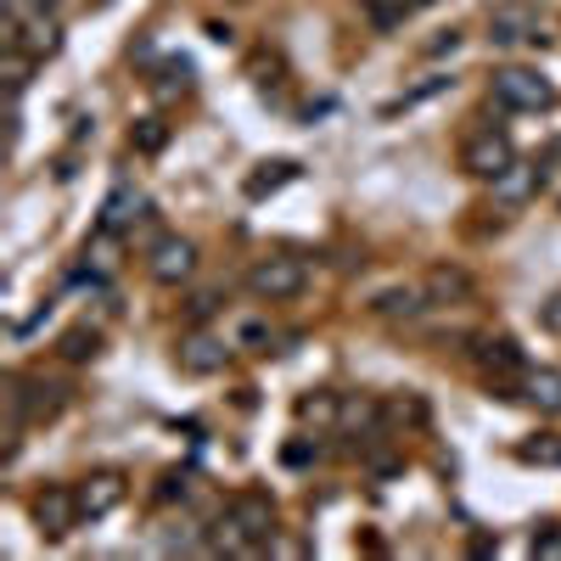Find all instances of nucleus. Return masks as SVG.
<instances>
[{"instance_id":"1","label":"nucleus","mask_w":561,"mask_h":561,"mask_svg":"<svg viewBox=\"0 0 561 561\" xmlns=\"http://www.w3.org/2000/svg\"><path fill=\"white\" fill-rule=\"evenodd\" d=\"M304 287H309V259H298V253H264L248 270V293L259 304H293V298H304Z\"/></svg>"},{"instance_id":"2","label":"nucleus","mask_w":561,"mask_h":561,"mask_svg":"<svg viewBox=\"0 0 561 561\" xmlns=\"http://www.w3.org/2000/svg\"><path fill=\"white\" fill-rule=\"evenodd\" d=\"M489 90H494V102L505 113H550L556 107V84L534 68H500L489 79Z\"/></svg>"},{"instance_id":"3","label":"nucleus","mask_w":561,"mask_h":561,"mask_svg":"<svg viewBox=\"0 0 561 561\" xmlns=\"http://www.w3.org/2000/svg\"><path fill=\"white\" fill-rule=\"evenodd\" d=\"M7 45H18L34 62H45V57L62 51V23L51 12H28V7H12L7 0Z\"/></svg>"},{"instance_id":"4","label":"nucleus","mask_w":561,"mask_h":561,"mask_svg":"<svg viewBox=\"0 0 561 561\" xmlns=\"http://www.w3.org/2000/svg\"><path fill=\"white\" fill-rule=\"evenodd\" d=\"M147 275L158 287H185L197 275V242L192 237H158L147 248Z\"/></svg>"},{"instance_id":"5","label":"nucleus","mask_w":561,"mask_h":561,"mask_svg":"<svg viewBox=\"0 0 561 561\" xmlns=\"http://www.w3.org/2000/svg\"><path fill=\"white\" fill-rule=\"evenodd\" d=\"M511 163H517V147L500 135V129H478V135H466V147H460V169L472 174V180H494L505 174Z\"/></svg>"},{"instance_id":"6","label":"nucleus","mask_w":561,"mask_h":561,"mask_svg":"<svg viewBox=\"0 0 561 561\" xmlns=\"http://www.w3.org/2000/svg\"><path fill=\"white\" fill-rule=\"evenodd\" d=\"M79 523H84V517H79V489L51 483V489L34 494V528H39L45 539H68Z\"/></svg>"},{"instance_id":"7","label":"nucleus","mask_w":561,"mask_h":561,"mask_svg":"<svg viewBox=\"0 0 561 561\" xmlns=\"http://www.w3.org/2000/svg\"><path fill=\"white\" fill-rule=\"evenodd\" d=\"M539 39V7L534 0H500L489 12V45L511 51V45H534Z\"/></svg>"},{"instance_id":"8","label":"nucleus","mask_w":561,"mask_h":561,"mask_svg":"<svg viewBox=\"0 0 561 561\" xmlns=\"http://www.w3.org/2000/svg\"><path fill=\"white\" fill-rule=\"evenodd\" d=\"M174 359H180L185 377H219V370L230 365V343H225V332H208V325H197V332L180 337Z\"/></svg>"},{"instance_id":"9","label":"nucleus","mask_w":561,"mask_h":561,"mask_svg":"<svg viewBox=\"0 0 561 561\" xmlns=\"http://www.w3.org/2000/svg\"><path fill=\"white\" fill-rule=\"evenodd\" d=\"M478 370L494 382V388H523L528 377V359L511 337H478Z\"/></svg>"},{"instance_id":"10","label":"nucleus","mask_w":561,"mask_h":561,"mask_svg":"<svg viewBox=\"0 0 561 561\" xmlns=\"http://www.w3.org/2000/svg\"><path fill=\"white\" fill-rule=\"evenodd\" d=\"M147 219V197H140L135 180H118L113 192L102 197V230H113V237H129V230Z\"/></svg>"},{"instance_id":"11","label":"nucleus","mask_w":561,"mask_h":561,"mask_svg":"<svg viewBox=\"0 0 561 561\" xmlns=\"http://www.w3.org/2000/svg\"><path fill=\"white\" fill-rule=\"evenodd\" d=\"M230 517L242 523V534L253 539V550L275 545V534H280V528H275V500H270V494H253V489L230 500Z\"/></svg>"},{"instance_id":"12","label":"nucleus","mask_w":561,"mask_h":561,"mask_svg":"<svg viewBox=\"0 0 561 561\" xmlns=\"http://www.w3.org/2000/svg\"><path fill=\"white\" fill-rule=\"evenodd\" d=\"M489 185H494V203H505V208H523V203H534V197H539V185H545V163L517 158L505 174H494Z\"/></svg>"},{"instance_id":"13","label":"nucleus","mask_w":561,"mask_h":561,"mask_svg":"<svg viewBox=\"0 0 561 561\" xmlns=\"http://www.w3.org/2000/svg\"><path fill=\"white\" fill-rule=\"evenodd\" d=\"M118 505H124V478L118 472H90L79 483V517L84 523H102L107 511H118Z\"/></svg>"},{"instance_id":"14","label":"nucleus","mask_w":561,"mask_h":561,"mask_svg":"<svg viewBox=\"0 0 561 561\" xmlns=\"http://www.w3.org/2000/svg\"><path fill=\"white\" fill-rule=\"evenodd\" d=\"M523 399L539 410V415H561V370H550V365H528V377H523Z\"/></svg>"},{"instance_id":"15","label":"nucleus","mask_w":561,"mask_h":561,"mask_svg":"<svg viewBox=\"0 0 561 561\" xmlns=\"http://www.w3.org/2000/svg\"><path fill=\"white\" fill-rule=\"evenodd\" d=\"M208 550H219V556H253V539H248L242 523L225 511V517L214 523V534H208Z\"/></svg>"},{"instance_id":"16","label":"nucleus","mask_w":561,"mask_h":561,"mask_svg":"<svg viewBox=\"0 0 561 561\" xmlns=\"http://www.w3.org/2000/svg\"><path fill=\"white\" fill-rule=\"evenodd\" d=\"M427 304H433V298H427V287H393V293H382V298H377V314H404V320H415Z\"/></svg>"},{"instance_id":"17","label":"nucleus","mask_w":561,"mask_h":561,"mask_svg":"<svg viewBox=\"0 0 561 561\" xmlns=\"http://www.w3.org/2000/svg\"><path fill=\"white\" fill-rule=\"evenodd\" d=\"M466 293H472V280H466L460 270H433L427 275V298L433 304H449V298H466Z\"/></svg>"},{"instance_id":"18","label":"nucleus","mask_w":561,"mask_h":561,"mask_svg":"<svg viewBox=\"0 0 561 561\" xmlns=\"http://www.w3.org/2000/svg\"><path fill=\"white\" fill-rule=\"evenodd\" d=\"M163 140H169V124H163V118H140V124L129 129V147H135V152H147V158L163 152Z\"/></svg>"},{"instance_id":"19","label":"nucleus","mask_w":561,"mask_h":561,"mask_svg":"<svg viewBox=\"0 0 561 561\" xmlns=\"http://www.w3.org/2000/svg\"><path fill=\"white\" fill-rule=\"evenodd\" d=\"M449 84H455L449 73H433L427 84H415V90H404V96H399V102H393L388 113H399V107H421V102H433V96H444V90H449Z\"/></svg>"},{"instance_id":"20","label":"nucleus","mask_w":561,"mask_h":561,"mask_svg":"<svg viewBox=\"0 0 561 561\" xmlns=\"http://www.w3.org/2000/svg\"><path fill=\"white\" fill-rule=\"evenodd\" d=\"M62 354H68V359H90V354H96V332H73V337L62 343Z\"/></svg>"},{"instance_id":"21","label":"nucleus","mask_w":561,"mask_h":561,"mask_svg":"<svg viewBox=\"0 0 561 561\" xmlns=\"http://www.w3.org/2000/svg\"><path fill=\"white\" fill-rule=\"evenodd\" d=\"M280 180H293V163H275V174H259V180H248V192H253V197H264L270 185H280Z\"/></svg>"},{"instance_id":"22","label":"nucleus","mask_w":561,"mask_h":561,"mask_svg":"<svg viewBox=\"0 0 561 561\" xmlns=\"http://www.w3.org/2000/svg\"><path fill=\"white\" fill-rule=\"evenodd\" d=\"M523 460H539V466H561V444H528Z\"/></svg>"},{"instance_id":"23","label":"nucleus","mask_w":561,"mask_h":561,"mask_svg":"<svg viewBox=\"0 0 561 561\" xmlns=\"http://www.w3.org/2000/svg\"><path fill=\"white\" fill-rule=\"evenodd\" d=\"M539 325H545V332H556V337H561V293H556L550 304H539Z\"/></svg>"},{"instance_id":"24","label":"nucleus","mask_w":561,"mask_h":561,"mask_svg":"<svg viewBox=\"0 0 561 561\" xmlns=\"http://www.w3.org/2000/svg\"><path fill=\"white\" fill-rule=\"evenodd\" d=\"M314 455H320V444H293V449H287V466H309Z\"/></svg>"},{"instance_id":"25","label":"nucleus","mask_w":561,"mask_h":561,"mask_svg":"<svg viewBox=\"0 0 561 561\" xmlns=\"http://www.w3.org/2000/svg\"><path fill=\"white\" fill-rule=\"evenodd\" d=\"M444 51H460V34H455V28H449L444 39H433V45H427V57H444Z\"/></svg>"},{"instance_id":"26","label":"nucleus","mask_w":561,"mask_h":561,"mask_svg":"<svg viewBox=\"0 0 561 561\" xmlns=\"http://www.w3.org/2000/svg\"><path fill=\"white\" fill-rule=\"evenodd\" d=\"M534 556H561V534H539L534 539Z\"/></svg>"},{"instance_id":"27","label":"nucleus","mask_w":561,"mask_h":561,"mask_svg":"<svg viewBox=\"0 0 561 561\" xmlns=\"http://www.w3.org/2000/svg\"><path fill=\"white\" fill-rule=\"evenodd\" d=\"M12 7H28V12H57L62 0H12Z\"/></svg>"},{"instance_id":"28","label":"nucleus","mask_w":561,"mask_h":561,"mask_svg":"<svg viewBox=\"0 0 561 561\" xmlns=\"http://www.w3.org/2000/svg\"><path fill=\"white\" fill-rule=\"evenodd\" d=\"M427 7H438V0H404V12H427Z\"/></svg>"}]
</instances>
